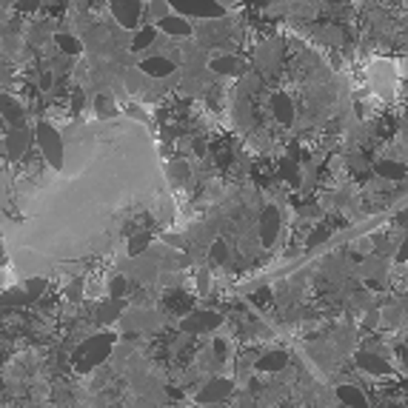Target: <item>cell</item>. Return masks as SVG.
Masks as SVG:
<instances>
[{
	"label": "cell",
	"mask_w": 408,
	"mask_h": 408,
	"mask_svg": "<svg viewBox=\"0 0 408 408\" xmlns=\"http://www.w3.org/2000/svg\"><path fill=\"white\" fill-rule=\"evenodd\" d=\"M112 352H114V337L112 334H89V337H83V343L78 349V368L80 371L97 368Z\"/></svg>",
	"instance_id": "6da1fadb"
},
{
	"label": "cell",
	"mask_w": 408,
	"mask_h": 408,
	"mask_svg": "<svg viewBox=\"0 0 408 408\" xmlns=\"http://www.w3.org/2000/svg\"><path fill=\"white\" fill-rule=\"evenodd\" d=\"M35 138L40 143V155L46 157V163L52 169H60L63 166V138L57 134V128L49 120H40L35 128Z\"/></svg>",
	"instance_id": "7a4b0ae2"
},
{
	"label": "cell",
	"mask_w": 408,
	"mask_h": 408,
	"mask_svg": "<svg viewBox=\"0 0 408 408\" xmlns=\"http://www.w3.org/2000/svg\"><path fill=\"white\" fill-rule=\"evenodd\" d=\"M172 9L177 15L186 18H197V20H206V18H223L226 6L220 0H172Z\"/></svg>",
	"instance_id": "3957f363"
},
{
	"label": "cell",
	"mask_w": 408,
	"mask_h": 408,
	"mask_svg": "<svg viewBox=\"0 0 408 408\" xmlns=\"http://www.w3.org/2000/svg\"><path fill=\"white\" fill-rule=\"evenodd\" d=\"M174 57H166V54H140V60H138V66L149 75V78H169V75H174Z\"/></svg>",
	"instance_id": "277c9868"
},
{
	"label": "cell",
	"mask_w": 408,
	"mask_h": 408,
	"mask_svg": "<svg viewBox=\"0 0 408 408\" xmlns=\"http://www.w3.org/2000/svg\"><path fill=\"white\" fill-rule=\"evenodd\" d=\"M354 360L363 368V374H368V377H391L394 374V368L385 363V357L380 352H357Z\"/></svg>",
	"instance_id": "5b68a950"
},
{
	"label": "cell",
	"mask_w": 408,
	"mask_h": 408,
	"mask_svg": "<svg viewBox=\"0 0 408 408\" xmlns=\"http://www.w3.org/2000/svg\"><path fill=\"white\" fill-rule=\"evenodd\" d=\"M112 12L117 18L120 26L126 29H134L140 20V12H143V4L140 0H112Z\"/></svg>",
	"instance_id": "8992f818"
},
{
	"label": "cell",
	"mask_w": 408,
	"mask_h": 408,
	"mask_svg": "<svg viewBox=\"0 0 408 408\" xmlns=\"http://www.w3.org/2000/svg\"><path fill=\"white\" fill-rule=\"evenodd\" d=\"M232 388H234V383L229 377H212L197 391V402H220V400L232 397Z\"/></svg>",
	"instance_id": "52a82bcc"
},
{
	"label": "cell",
	"mask_w": 408,
	"mask_h": 408,
	"mask_svg": "<svg viewBox=\"0 0 408 408\" xmlns=\"http://www.w3.org/2000/svg\"><path fill=\"white\" fill-rule=\"evenodd\" d=\"M220 323H223V317L215 314V311H194V314H188L180 325H183V331H188V334H200V331H215Z\"/></svg>",
	"instance_id": "ba28073f"
},
{
	"label": "cell",
	"mask_w": 408,
	"mask_h": 408,
	"mask_svg": "<svg viewBox=\"0 0 408 408\" xmlns=\"http://www.w3.org/2000/svg\"><path fill=\"white\" fill-rule=\"evenodd\" d=\"M277 234H280V212L275 206H268L263 212V220H260V243H263V248L275 246Z\"/></svg>",
	"instance_id": "9c48e42d"
},
{
	"label": "cell",
	"mask_w": 408,
	"mask_h": 408,
	"mask_svg": "<svg viewBox=\"0 0 408 408\" xmlns=\"http://www.w3.org/2000/svg\"><path fill=\"white\" fill-rule=\"evenodd\" d=\"M32 138H35V131H32V128L15 126V128H12V134H6V155H9L12 160H20V157L26 155V149H29Z\"/></svg>",
	"instance_id": "30bf717a"
},
{
	"label": "cell",
	"mask_w": 408,
	"mask_h": 408,
	"mask_svg": "<svg viewBox=\"0 0 408 408\" xmlns=\"http://www.w3.org/2000/svg\"><path fill=\"white\" fill-rule=\"evenodd\" d=\"M209 66H212V72H217L220 78H240L246 72V63L240 57H232V54H220Z\"/></svg>",
	"instance_id": "8fae6325"
},
{
	"label": "cell",
	"mask_w": 408,
	"mask_h": 408,
	"mask_svg": "<svg viewBox=\"0 0 408 408\" xmlns=\"http://www.w3.org/2000/svg\"><path fill=\"white\" fill-rule=\"evenodd\" d=\"M286 363H289V354H286L283 349H275V352H265V354L254 363V368H257V371H265V374H280V371L286 368Z\"/></svg>",
	"instance_id": "7c38bea8"
},
{
	"label": "cell",
	"mask_w": 408,
	"mask_h": 408,
	"mask_svg": "<svg viewBox=\"0 0 408 408\" xmlns=\"http://www.w3.org/2000/svg\"><path fill=\"white\" fill-rule=\"evenodd\" d=\"M160 32H166V37H188L194 29L186 18H177V15H166L163 20H157Z\"/></svg>",
	"instance_id": "4fadbf2b"
},
{
	"label": "cell",
	"mask_w": 408,
	"mask_h": 408,
	"mask_svg": "<svg viewBox=\"0 0 408 408\" xmlns=\"http://www.w3.org/2000/svg\"><path fill=\"white\" fill-rule=\"evenodd\" d=\"M334 397H337V402H343V405H368L363 388H360V385H352V383L337 385V388H334Z\"/></svg>",
	"instance_id": "5bb4252c"
},
{
	"label": "cell",
	"mask_w": 408,
	"mask_h": 408,
	"mask_svg": "<svg viewBox=\"0 0 408 408\" xmlns=\"http://www.w3.org/2000/svg\"><path fill=\"white\" fill-rule=\"evenodd\" d=\"M157 32H160V26H143L140 32H134V40H131V52H146L155 40H157Z\"/></svg>",
	"instance_id": "9a60e30c"
},
{
	"label": "cell",
	"mask_w": 408,
	"mask_h": 408,
	"mask_svg": "<svg viewBox=\"0 0 408 408\" xmlns=\"http://www.w3.org/2000/svg\"><path fill=\"white\" fill-rule=\"evenodd\" d=\"M374 172H377V177H383V180H400V177H405V166H402L400 160H380V163L374 166Z\"/></svg>",
	"instance_id": "2e32d148"
},
{
	"label": "cell",
	"mask_w": 408,
	"mask_h": 408,
	"mask_svg": "<svg viewBox=\"0 0 408 408\" xmlns=\"http://www.w3.org/2000/svg\"><path fill=\"white\" fill-rule=\"evenodd\" d=\"M123 300H114V297H109V300H103L100 303V308H97V320L100 323H112V320H117L120 314H123Z\"/></svg>",
	"instance_id": "e0dca14e"
},
{
	"label": "cell",
	"mask_w": 408,
	"mask_h": 408,
	"mask_svg": "<svg viewBox=\"0 0 408 408\" xmlns=\"http://www.w3.org/2000/svg\"><path fill=\"white\" fill-rule=\"evenodd\" d=\"M149 240H152V237H149L146 232H138V234H131V237H128V243H126V254H128V257H138V254L149 251V246H152Z\"/></svg>",
	"instance_id": "ac0fdd59"
},
{
	"label": "cell",
	"mask_w": 408,
	"mask_h": 408,
	"mask_svg": "<svg viewBox=\"0 0 408 408\" xmlns=\"http://www.w3.org/2000/svg\"><path fill=\"white\" fill-rule=\"evenodd\" d=\"M54 43H57V49H60V52L72 54V57L83 52V43H80V40H75L72 35H66V32H57V35H54Z\"/></svg>",
	"instance_id": "d6986e66"
},
{
	"label": "cell",
	"mask_w": 408,
	"mask_h": 408,
	"mask_svg": "<svg viewBox=\"0 0 408 408\" xmlns=\"http://www.w3.org/2000/svg\"><path fill=\"white\" fill-rule=\"evenodd\" d=\"M4 120H6V123H15V126H23V112H20V103H18V100L4 97Z\"/></svg>",
	"instance_id": "ffe728a7"
},
{
	"label": "cell",
	"mask_w": 408,
	"mask_h": 408,
	"mask_svg": "<svg viewBox=\"0 0 408 408\" xmlns=\"http://www.w3.org/2000/svg\"><path fill=\"white\" fill-rule=\"evenodd\" d=\"M95 112H97V117H112L114 114V97L109 92H100L95 97Z\"/></svg>",
	"instance_id": "44dd1931"
},
{
	"label": "cell",
	"mask_w": 408,
	"mask_h": 408,
	"mask_svg": "<svg viewBox=\"0 0 408 408\" xmlns=\"http://www.w3.org/2000/svg\"><path fill=\"white\" fill-rule=\"evenodd\" d=\"M169 180L177 183V186H180V183H188V180H191V169H188L183 160H174V163L169 166Z\"/></svg>",
	"instance_id": "7402d4cb"
},
{
	"label": "cell",
	"mask_w": 408,
	"mask_h": 408,
	"mask_svg": "<svg viewBox=\"0 0 408 408\" xmlns=\"http://www.w3.org/2000/svg\"><path fill=\"white\" fill-rule=\"evenodd\" d=\"M131 289V277L126 275V277H112V283H109V297H114V300H123L126 297V292Z\"/></svg>",
	"instance_id": "603a6c76"
},
{
	"label": "cell",
	"mask_w": 408,
	"mask_h": 408,
	"mask_svg": "<svg viewBox=\"0 0 408 408\" xmlns=\"http://www.w3.org/2000/svg\"><path fill=\"white\" fill-rule=\"evenodd\" d=\"M209 257H212V263H229V243L223 240V237H217L215 243H212V248H209Z\"/></svg>",
	"instance_id": "cb8c5ba5"
},
{
	"label": "cell",
	"mask_w": 408,
	"mask_h": 408,
	"mask_svg": "<svg viewBox=\"0 0 408 408\" xmlns=\"http://www.w3.org/2000/svg\"><path fill=\"white\" fill-rule=\"evenodd\" d=\"M23 289H26V294H29L32 300H37V297H40V294L49 289V283H46L43 277H32V280H26V286H23Z\"/></svg>",
	"instance_id": "d4e9b609"
},
{
	"label": "cell",
	"mask_w": 408,
	"mask_h": 408,
	"mask_svg": "<svg viewBox=\"0 0 408 408\" xmlns=\"http://www.w3.org/2000/svg\"><path fill=\"white\" fill-rule=\"evenodd\" d=\"M163 243L177 246V248H186V240H180V234H163Z\"/></svg>",
	"instance_id": "484cf974"
},
{
	"label": "cell",
	"mask_w": 408,
	"mask_h": 408,
	"mask_svg": "<svg viewBox=\"0 0 408 408\" xmlns=\"http://www.w3.org/2000/svg\"><path fill=\"white\" fill-rule=\"evenodd\" d=\"M397 260H400V263H408V237H405V243L397 248Z\"/></svg>",
	"instance_id": "4316f807"
},
{
	"label": "cell",
	"mask_w": 408,
	"mask_h": 408,
	"mask_svg": "<svg viewBox=\"0 0 408 408\" xmlns=\"http://www.w3.org/2000/svg\"><path fill=\"white\" fill-rule=\"evenodd\" d=\"M405 405H408V394H405Z\"/></svg>",
	"instance_id": "83f0119b"
}]
</instances>
